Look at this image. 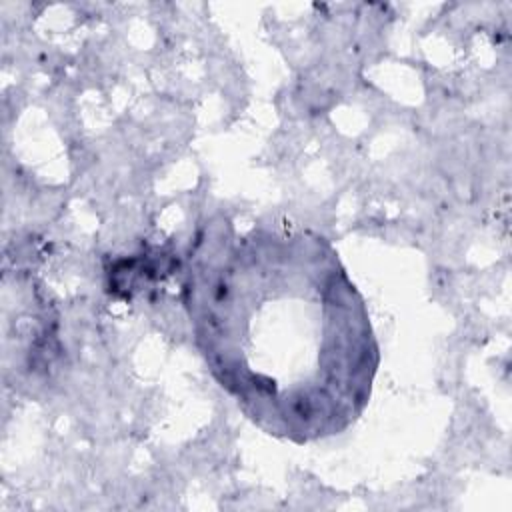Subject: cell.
<instances>
[{"instance_id":"1","label":"cell","mask_w":512,"mask_h":512,"mask_svg":"<svg viewBox=\"0 0 512 512\" xmlns=\"http://www.w3.org/2000/svg\"><path fill=\"white\" fill-rule=\"evenodd\" d=\"M186 308L212 376L266 434L304 444L344 432L366 408L378 342L322 236H208L190 260Z\"/></svg>"}]
</instances>
